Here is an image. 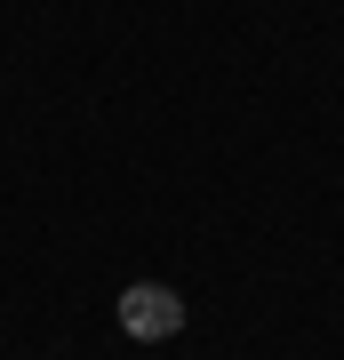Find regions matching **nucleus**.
Wrapping results in <instances>:
<instances>
[{
  "label": "nucleus",
  "instance_id": "1",
  "mask_svg": "<svg viewBox=\"0 0 344 360\" xmlns=\"http://www.w3.org/2000/svg\"><path fill=\"white\" fill-rule=\"evenodd\" d=\"M120 328H128V336H144V345H153V336H177V328H184V296H177V288L136 281V288L120 296Z\"/></svg>",
  "mask_w": 344,
  "mask_h": 360
}]
</instances>
